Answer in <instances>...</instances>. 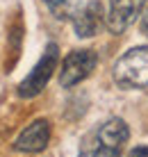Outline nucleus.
Listing matches in <instances>:
<instances>
[{"mask_svg": "<svg viewBox=\"0 0 148 157\" xmlns=\"http://www.w3.org/2000/svg\"><path fill=\"white\" fill-rule=\"evenodd\" d=\"M57 62H59V48L55 43H48L43 57L37 62V66L30 71V75L18 84V96L21 98H34L39 96L43 89H46L48 80L53 78L55 68H57Z\"/></svg>", "mask_w": 148, "mask_h": 157, "instance_id": "2", "label": "nucleus"}, {"mask_svg": "<svg viewBox=\"0 0 148 157\" xmlns=\"http://www.w3.org/2000/svg\"><path fill=\"white\" fill-rule=\"evenodd\" d=\"M46 5L53 9V14L57 18H71L73 16V9H71L73 0H46Z\"/></svg>", "mask_w": 148, "mask_h": 157, "instance_id": "9", "label": "nucleus"}, {"mask_svg": "<svg viewBox=\"0 0 148 157\" xmlns=\"http://www.w3.org/2000/svg\"><path fill=\"white\" fill-rule=\"evenodd\" d=\"M146 0H109V12L105 16V25L112 34H121L137 21Z\"/></svg>", "mask_w": 148, "mask_h": 157, "instance_id": "4", "label": "nucleus"}, {"mask_svg": "<svg viewBox=\"0 0 148 157\" xmlns=\"http://www.w3.org/2000/svg\"><path fill=\"white\" fill-rule=\"evenodd\" d=\"M114 82L123 89H144L148 86V46L128 50L116 59L112 68Z\"/></svg>", "mask_w": 148, "mask_h": 157, "instance_id": "1", "label": "nucleus"}, {"mask_svg": "<svg viewBox=\"0 0 148 157\" xmlns=\"http://www.w3.org/2000/svg\"><path fill=\"white\" fill-rule=\"evenodd\" d=\"M48 141H50V123L46 118H37L16 137L14 148L21 153H41Z\"/></svg>", "mask_w": 148, "mask_h": 157, "instance_id": "5", "label": "nucleus"}, {"mask_svg": "<svg viewBox=\"0 0 148 157\" xmlns=\"http://www.w3.org/2000/svg\"><path fill=\"white\" fill-rule=\"evenodd\" d=\"M98 64V55L94 50H73L68 52L66 59L62 62V71H59V84L62 86H75L82 80H87L91 75V71Z\"/></svg>", "mask_w": 148, "mask_h": 157, "instance_id": "3", "label": "nucleus"}, {"mask_svg": "<svg viewBox=\"0 0 148 157\" xmlns=\"http://www.w3.org/2000/svg\"><path fill=\"white\" fill-rule=\"evenodd\" d=\"M80 157H121V150L116 148H109V146H103L98 141V137H89L82 146V153Z\"/></svg>", "mask_w": 148, "mask_h": 157, "instance_id": "8", "label": "nucleus"}, {"mask_svg": "<svg viewBox=\"0 0 148 157\" xmlns=\"http://www.w3.org/2000/svg\"><path fill=\"white\" fill-rule=\"evenodd\" d=\"M128 157H148V146H134L128 153Z\"/></svg>", "mask_w": 148, "mask_h": 157, "instance_id": "10", "label": "nucleus"}, {"mask_svg": "<svg viewBox=\"0 0 148 157\" xmlns=\"http://www.w3.org/2000/svg\"><path fill=\"white\" fill-rule=\"evenodd\" d=\"M105 18H103V7L98 0H91L84 7L80 9L78 14H73V25L78 36H94L98 34V30L103 28Z\"/></svg>", "mask_w": 148, "mask_h": 157, "instance_id": "6", "label": "nucleus"}, {"mask_svg": "<svg viewBox=\"0 0 148 157\" xmlns=\"http://www.w3.org/2000/svg\"><path fill=\"white\" fill-rule=\"evenodd\" d=\"M96 137L103 146L121 150L130 139V130H128V123H125L123 118H109V121H105L96 130Z\"/></svg>", "mask_w": 148, "mask_h": 157, "instance_id": "7", "label": "nucleus"}, {"mask_svg": "<svg viewBox=\"0 0 148 157\" xmlns=\"http://www.w3.org/2000/svg\"><path fill=\"white\" fill-rule=\"evenodd\" d=\"M139 30H141V32H144V34L148 36V9H146L144 14H141V21H139Z\"/></svg>", "mask_w": 148, "mask_h": 157, "instance_id": "11", "label": "nucleus"}]
</instances>
